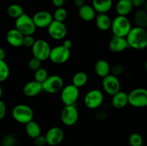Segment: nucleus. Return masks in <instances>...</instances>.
Wrapping results in <instances>:
<instances>
[{"instance_id": "2eb2a0df", "label": "nucleus", "mask_w": 147, "mask_h": 146, "mask_svg": "<svg viewBox=\"0 0 147 146\" xmlns=\"http://www.w3.org/2000/svg\"><path fill=\"white\" fill-rule=\"evenodd\" d=\"M32 18L36 27L40 29L47 28L50 23L53 21V14L45 10L36 12Z\"/></svg>"}, {"instance_id": "9b49d317", "label": "nucleus", "mask_w": 147, "mask_h": 146, "mask_svg": "<svg viewBox=\"0 0 147 146\" xmlns=\"http://www.w3.org/2000/svg\"><path fill=\"white\" fill-rule=\"evenodd\" d=\"M70 57V50L66 49L63 45H60L51 48L49 59L54 64H62L68 61Z\"/></svg>"}, {"instance_id": "c03bdc74", "label": "nucleus", "mask_w": 147, "mask_h": 146, "mask_svg": "<svg viewBox=\"0 0 147 146\" xmlns=\"http://www.w3.org/2000/svg\"><path fill=\"white\" fill-rule=\"evenodd\" d=\"M6 57V52L4 49L0 47V60H4Z\"/></svg>"}, {"instance_id": "c756f323", "label": "nucleus", "mask_w": 147, "mask_h": 146, "mask_svg": "<svg viewBox=\"0 0 147 146\" xmlns=\"http://www.w3.org/2000/svg\"><path fill=\"white\" fill-rule=\"evenodd\" d=\"M67 10L65 8H63V7H59V8L56 9L54 14H53V20L63 22L66 19V18H67Z\"/></svg>"}, {"instance_id": "c9c22d12", "label": "nucleus", "mask_w": 147, "mask_h": 146, "mask_svg": "<svg viewBox=\"0 0 147 146\" xmlns=\"http://www.w3.org/2000/svg\"><path fill=\"white\" fill-rule=\"evenodd\" d=\"M35 42V39L32 35L24 36L22 46L26 47H32Z\"/></svg>"}, {"instance_id": "58836bf2", "label": "nucleus", "mask_w": 147, "mask_h": 146, "mask_svg": "<svg viewBox=\"0 0 147 146\" xmlns=\"http://www.w3.org/2000/svg\"><path fill=\"white\" fill-rule=\"evenodd\" d=\"M131 3L133 7L140 8L145 6L146 4V0H131Z\"/></svg>"}, {"instance_id": "6ab92c4d", "label": "nucleus", "mask_w": 147, "mask_h": 146, "mask_svg": "<svg viewBox=\"0 0 147 146\" xmlns=\"http://www.w3.org/2000/svg\"><path fill=\"white\" fill-rule=\"evenodd\" d=\"M111 104L116 109H122L128 104V94L123 91H119L112 95Z\"/></svg>"}, {"instance_id": "6e6552de", "label": "nucleus", "mask_w": 147, "mask_h": 146, "mask_svg": "<svg viewBox=\"0 0 147 146\" xmlns=\"http://www.w3.org/2000/svg\"><path fill=\"white\" fill-rule=\"evenodd\" d=\"M50 50L51 47L49 43L42 39L35 40V42L32 47V52L34 57L38 59L41 62L49 59Z\"/></svg>"}, {"instance_id": "dca6fc26", "label": "nucleus", "mask_w": 147, "mask_h": 146, "mask_svg": "<svg viewBox=\"0 0 147 146\" xmlns=\"http://www.w3.org/2000/svg\"><path fill=\"white\" fill-rule=\"evenodd\" d=\"M109 50L112 52L119 53L125 51L129 47L126 37H120L113 36L109 42Z\"/></svg>"}, {"instance_id": "4be33fe9", "label": "nucleus", "mask_w": 147, "mask_h": 146, "mask_svg": "<svg viewBox=\"0 0 147 146\" xmlns=\"http://www.w3.org/2000/svg\"><path fill=\"white\" fill-rule=\"evenodd\" d=\"M96 24L101 31H107L111 27L112 20L107 14H98L96 17Z\"/></svg>"}, {"instance_id": "39448f33", "label": "nucleus", "mask_w": 147, "mask_h": 146, "mask_svg": "<svg viewBox=\"0 0 147 146\" xmlns=\"http://www.w3.org/2000/svg\"><path fill=\"white\" fill-rule=\"evenodd\" d=\"M128 104L137 108L147 105V90L145 88H136L128 94Z\"/></svg>"}, {"instance_id": "f3484780", "label": "nucleus", "mask_w": 147, "mask_h": 146, "mask_svg": "<svg viewBox=\"0 0 147 146\" xmlns=\"http://www.w3.org/2000/svg\"><path fill=\"white\" fill-rule=\"evenodd\" d=\"M24 35L15 28L9 30L6 34V40L8 44L13 47H20L22 46Z\"/></svg>"}, {"instance_id": "49530a36", "label": "nucleus", "mask_w": 147, "mask_h": 146, "mask_svg": "<svg viewBox=\"0 0 147 146\" xmlns=\"http://www.w3.org/2000/svg\"><path fill=\"white\" fill-rule=\"evenodd\" d=\"M87 146H91V145H87Z\"/></svg>"}, {"instance_id": "0eeeda50", "label": "nucleus", "mask_w": 147, "mask_h": 146, "mask_svg": "<svg viewBox=\"0 0 147 146\" xmlns=\"http://www.w3.org/2000/svg\"><path fill=\"white\" fill-rule=\"evenodd\" d=\"M42 90L49 94H55L63 89L64 81L60 76L57 74L48 76L47 78L42 83Z\"/></svg>"}, {"instance_id": "aec40b11", "label": "nucleus", "mask_w": 147, "mask_h": 146, "mask_svg": "<svg viewBox=\"0 0 147 146\" xmlns=\"http://www.w3.org/2000/svg\"><path fill=\"white\" fill-rule=\"evenodd\" d=\"M92 7L98 14H106L111 9L113 0H92Z\"/></svg>"}, {"instance_id": "a18cd8bd", "label": "nucleus", "mask_w": 147, "mask_h": 146, "mask_svg": "<svg viewBox=\"0 0 147 146\" xmlns=\"http://www.w3.org/2000/svg\"><path fill=\"white\" fill-rule=\"evenodd\" d=\"M2 95H3V87L2 86H1V83H0V100H1Z\"/></svg>"}, {"instance_id": "a878e982", "label": "nucleus", "mask_w": 147, "mask_h": 146, "mask_svg": "<svg viewBox=\"0 0 147 146\" xmlns=\"http://www.w3.org/2000/svg\"><path fill=\"white\" fill-rule=\"evenodd\" d=\"M25 131L29 137L34 139L41 135V127L37 122L32 120L25 124Z\"/></svg>"}, {"instance_id": "c85d7f7f", "label": "nucleus", "mask_w": 147, "mask_h": 146, "mask_svg": "<svg viewBox=\"0 0 147 146\" xmlns=\"http://www.w3.org/2000/svg\"><path fill=\"white\" fill-rule=\"evenodd\" d=\"M9 67L4 60H0V83L5 81L9 76Z\"/></svg>"}, {"instance_id": "e433bc0d", "label": "nucleus", "mask_w": 147, "mask_h": 146, "mask_svg": "<svg viewBox=\"0 0 147 146\" xmlns=\"http://www.w3.org/2000/svg\"><path fill=\"white\" fill-rule=\"evenodd\" d=\"M34 143L36 146H44L47 144L45 137L40 135L39 136L34 138Z\"/></svg>"}, {"instance_id": "a19ab883", "label": "nucleus", "mask_w": 147, "mask_h": 146, "mask_svg": "<svg viewBox=\"0 0 147 146\" xmlns=\"http://www.w3.org/2000/svg\"><path fill=\"white\" fill-rule=\"evenodd\" d=\"M65 1V0H52V3L55 7L59 8V7H63Z\"/></svg>"}, {"instance_id": "ea45409f", "label": "nucleus", "mask_w": 147, "mask_h": 146, "mask_svg": "<svg viewBox=\"0 0 147 146\" xmlns=\"http://www.w3.org/2000/svg\"><path fill=\"white\" fill-rule=\"evenodd\" d=\"M108 114L106 111H100L96 114V119L98 120H103L106 118Z\"/></svg>"}, {"instance_id": "5701e85b", "label": "nucleus", "mask_w": 147, "mask_h": 146, "mask_svg": "<svg viewBox=\"0 0 147 146\" xmlns=\"http://www.w3.org/2000/svg\"><path fill=\"white\" fill-rule=\"evenodd\" d=\"M96 11L92 6L85 4L79 8L78 14L80 18L86 21H93L96 18Z\"/></svg>"}, {"instance_id": "20e7f679", "label": "nucleus", "mask_w": 147, "mask_h": 146, "mask_svg": "<svg viewBox=\"0 0 147 146\" xmlns=\"http://www.w3.org/2000/svg\"><path fill=\"white\" fill-rule=\"evenodd\" d=\"M15 29L18 30L24 36L33 35L36 31L35 24L32 18L30 15L26 14H22L20 17L16 19Z\"/></svg>"}, {"instance_id": "412c9836", "label": "nucleus", "mask_w": 147, "mask_h": 146, "mask_svg": "<svg viewBox=\"0 0 147 146\" xmlns=\"http://www.w3.org/2000/svg\"><path fill=\"white\" fill-rule=\"evenodd\" d=\"M94 70L98 77L103 78L111 73V66L106 60H99L95 64Z\"/></svg>"}, {"instance_id": "393cba45", "label": "nucleus", "mask_w": 147, "mask_h": 146, "mask_svg": "<svg viewBox=\"0 0 147 146\" xmlns=\"http://www.w3.org/2000/svg\"><path fill=\"white\" fill-rule=\"evenodd\" d=\"M134 21L136 27L146 29L147 27V11L144 9H140L135 12Z\"/></svg>"}, {"instance_id": "b1692460", "label": "nucleus", "mask_w": 147, "mask_h": 146, "mask_svg": "<svg viewBox=\"0 0 147 146\" xmlns=\"http://www.w3.org/2000/svg\"><path fill=\"white\" fill-rule=\"evenodd\" d=\"M131 0H119L116 3V11L120 16H126L131 13L133 9Z\"/></svg>"}, {"instance_id": "f257e3e1", "label": "nucleus", "mask_w": 147, "mask_h": 146, "mask_svg": "<svg viewBox=\"0 0 147 146\" xmlns=\"http://www.w3.org/2000/svg\"><path fill=\"white\" fill-rule=\"evenodd\" d=\"M126 39L129 47L135 50H144L147 47V31L144 28L132 27Z\"/></svg>"}, {"instance_id": "4c0bfd02", "label": "nucleus", "mask_w": 147, "mask_h": 146, "mask_svg": "<svg viewBox=\"0 0 147 146\" xmlns=\"http://www.w3.org/2000/svg\"><path fill=\"white\" fill-rule=\"evenodd\" d=\"M7 114V106L4 101L0 100V120H3Z\"/></svg>"}, {"instance_id": "cd10ccee", "label": "nucleus", "mask_w": 147, "mask_h": 146, "mask_svg": "<svg viewBox=\"0 0 147 146\" xmlns=\"http://www.w3.org/2000/svg\"><path fill=\"white\" fill-rule=\"evenodd\" d=\"M7 12L10 17L17 19L20 17L22 14H24V10H23L22 7L19 4H13L9 6L7 9Z\"/></svg>"}, {"instance_id": "79ce46f5", "label": "nucleus", "mask_w": 147, "mask_h": 146, "mask_svg": "<svg viewBox=\"0 0 147 146\" xmlns=\"http://www.w3.org/2000/svg\"><path fill=\"white\" fill-rule=\"evenodd\" d=\"M63 46L64 47H65L66 49H68V50H70L73 46V42L70 40H65L64 42H63Z\"/></svg>"}, {"instance_id": "1a4fd4ad", "label": "nucleus", "mask_w": 147, "mask_h": 146, "mask_svg": "<svg viewBox=\"0 0 147 146\" xmlns=\"http://www.w3.org/2000/svg\"><path fill=\"white\" fill-rule=\"evenodd\" d=\"M79 118V113L75 104L65 105L60 113V120L66 126H73L76 124Z\"/></svg>"}, {"instance_id": "7c9ffc66", "label": "nucleus", "mask_w": 147, "mask_h": 146, "mask_svg": "<svg viewBox=\"0 0 147 146\" xmlns=\"http://www.w3.org/2000/svg\"><path fill=\"white\" fill-rule=\"evenodd\" d=\"M129 143L131 146H142L144 145L143 137L139 133H134L129 135Z\"/></svg>"}, {"instance_id": "ddd939ff", "label": "nucleus", "mask_w": 147, "mask_h": 146, "mask_svg": "<svg viewBox=\"0 0 147 146\" xmlns=\"http://www.w3.org/2000/svg\"><path fill=\"white\" fill-rule=\"evenodd\" d=\"M102 87L105 92L109 95H113L121 90V83L118 77L109 74L103 78Z\"/></svg>"}, {"instance_id": "f8f14e48", "label": "nucleus", "mask_w": 147, "mask_h": 146, "mask_svg": "<svg viewBox=\"0 0 147 146\" xmlns=\"http://www.w3.org/2000/svg\"><path fill=\"white\" fill-rule=\"evenodd\" d=\"M47 29L49 36L54 40H61L67 35V29L64 22L53 20Z\"/></svg>"}, {"instance_id": "37998d69", "label": "nucleus", "mask_w": 147, "mask_h": 146, "mask_svg": "<svg viewBox=\"0 0 147 146\" xmlns=\"http://www.w3.org/2000/svg\"><path fill=\"white\" fill-rule=\"evenodd\" d=\"M74 4L76 7L80 8L85 4V0H74Z\"/></svg>"}, {"instance_id": "f03ea898", "label": "nucleus", "mask_w": 147, "mask_h": 146, "mask_svg": "<svg viewBox=\"0 0 147 146\" xmlns=\"http://www.w3.org/2000/svg\"><path fill=\"white\" fill-rule=\"evenodd\" d=\"M131 28V24L129 19L125 16L120 15L113 19L111 27L113 36L120 37H126Z\"/></svg>"}, {"instance_id": "7ed1b4c3", "label": "nucleus", "mask_w": 147, "mask_h": 146, "mask_svg": "<svg viewBox=\"0 0 147 146\" xmlns=\"http://www.w3.org/2000/svg\"><path fill=\"white\" fill-rule=\"evenodd\" d=\"M13 119L21 124H27L33 120L34 112L30 106L24 104H20L14 106L11 111Z\"/></svg>"}, {"instance_id": "72a5a7b5", "label": "nucleus", "mask_w": 147, "mask_h": 146, "mask_svg": "<svg viewBox=\"0 0 147 146\" xmlns=\"http://www.w3.org/2000/svg\"><path fill=\"white\" fill-rule=\"evenodd\" d=\"M16 143V138L14 135H7L4 136L1 141L2 146H14Z\"/></svg>"}, {"instance_id": "4468645a", "label": "nucleus", "mask_w": 147, "mask_h": 146, "mask_svg": "<svg viewBox=\"0 0 147 146\" xmlns=\"http://www.w3.org/2000/svg\"><path fill=\"white\" fill-rule=\"evenodd\" d=\"M64 136L65 134L63 129L59 127H53L47 130L45 137L47 144L51 146H55L63 142Z\"/></svg>"}, {"instance_id": "bb28decb", "label": "nucleus", "mask_w": 147, "mask_h": 146, "mask_svg": "<svg viewBox=\"0 0 147 146\" xmlns=\"http://www.w3.org/2000/svg\"><path fill=\"white\" fill-rule=\"evenodd\" d=\"M88 77L85 72H78L73 77V80H72L73 84L77 87L78 88H80L86 85L88 82Z\"/></svg>"}, {"instance_id": "9d476101", "label": "nucleus", "mask_w": 147, "mask_h": 146, "mask_svg": "<svg viewBox=\"0 0 147 146\" xmlns=\"http://www.w3.org/2000/svg\"><path fill=\"white\" fill-rule=\"evenodd\" d=\"M60 91V98L65 105H72L76 104L80 94L79 88L71 84L63 87Z\"/></svg>"}, {"instance_id": "423d86ee", "label": "nucleus", "mask_w": 147, "mask_h": 146, "mask_svg": "<svg viewBox=\"0 0 147 146\" xmlns=\"http://www.w3.org/2000/svg\"><path fill=\"white\" fill-rule=\"evenodd\" d=\"M104 96L103 92L99 89H93L88 92L84 97V104L90 110L98 108L103 104Z\"/></svg>"}, {"instance_id": "f704fd0d", "label": "nucleus", "mask_w": 147, "mask_h": 146, "mask_svg": "<svg viewBox=\"0 0 147 146\" xmlns=\"http://www.w3.org/2000/svg\"><path fill=\"white\" fill-rule=\"evenodd\" d=\"M28 66L30 70H32V71H36L40 67H41V61L33 57V58H32L29 61Z\"/></svg>"}, {"instance_id": "de8ad7c7", "label": "nucleus", "mask_w": 147, "mask_h": 146, "mask_svg": "<svg viewBox=\"0 0 147 146\" xmlns=\"http://www.w3.org/2000/svg\"><path fill=\"white\" fill-rule=\"evenodd\" d=\"M142 146H144V145H142Z\"/></svg>"}, {"instance_id": "2f4dec72", "label": "nucleus", "mask_w": 147, "mask_h": 146, "mask_svg": "<svg viewBox=\"0 0 147 146\" xmlns=\"http://www.w3.org/2000/svg\"><path fill=\"white\" fill-rule=\"evenodd\" d=\"M48 77L47 70L44 67H40L34 71V80L40 83H42Z\"/></svg>"}, {"instance_id": "473e14b6", "label": "nucleus", "mask_w": 147, "mask_h": 146, "mask_svg": "<svg viewBox=\"0 0 147 146\" xmlns=\"http://www.w3.org/2000/svg\"><path fill=\"white\" fill-rule=\"evenodd\" d=\"M125 69L124 67H123L122 64H116L113 66L112 67H111V74L116 76V77H118V76L121 75L124 72Z\"/></svg>"}, {"instance_id": "a211bd4d", "label": "nucleus", "mask_w": 147, "mask_h": 146, "mask_svg": "<svg viewBox=\"0 0 147 146\" xmlns=\"http://www.w3.org/2000/svg\"><path fill=\"white\" fill-rule=\"evenodd\" d=\"M42 91V84L35 80L28 82L24 84L23 87V93L24 95L28 97H35Z\"/></svg>"}]
</instances>
